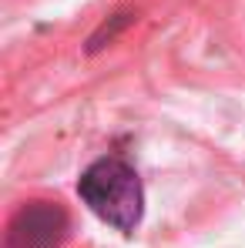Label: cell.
<instances>
[{
	"instance_id": "cell-3",
	"label": "cell",
	"mask_w": 245,
	"mask_h": 248,
	"mask_svg": "<svg viewBox=\"0 0 245 248\" xmlns=\"http://www.w3.org/2000/svg\"><path fill=\"white\" fill-rule=\"evenodd\" d=\"M128 24H131V14H118V20H114L111 27L104 24V27H101V31H98V34L91 37V50H98V47H104V41H111V37H114V34H118L121 27H128Z\"/></svg>"
},
{
	"instance_id": "cell-2",
	"label": "cell",
	"mask_w": 245,
	"mask_h": 248,
	"mask_svg": "<svg viewBox=\"0 0 245 248\" xmlns=\"http://www.w3.org/2000/svg\"><path fill=\"white\" fill-rule=\"evenodd\" d=\"M67 235V215L54 202H31L17 208L7 225V248H61Z\"/></svg>"
},
{
	"instance_id": "cell-1",
	"label": "cell",
	"mask_w": 245,
	"mask_h": 248,
	"mask_svg": "<svg viewBox=\"0 0 245 248\" xmlns=\"http://www.w3.org/2000/svg\"><path fill=\"white\" fill-rule=\"evenodd\" d=\"M78 195L101 221L118 232H134L145 211V191L138 171L121 158H98L78 181Z\"/></svg>"
}]
</instances>
